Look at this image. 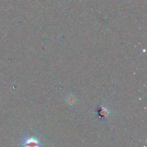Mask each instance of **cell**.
<instances>
[{
    "mask_svg": "<svg viewBox=\"0 0 147 147\" xmlns=\"http://www.w3.org/2000/svg\"><path fill=\"white\" fill-rule=\"evenodd\" d=\"M20 145L22 147H40L43 144L40 142L37 138L34 136L25 135L21 138Z\"/></svg>",
    "mask_w": 147,
    "mask_h": 147,
    "instance_id": "1",
    "label": "cell"
},
{
    "mask_svg": "<svg viewBox=\"0 0 147 147\" xmlns=\"http://www.w3.org/2000/svg\"><path fill=\"white\" fill-rule=\"evenodd\" d=\"M96 113L98 114V116L99 117V118L101 119V120H105L106 119L107 115L109 114V111L105 109V107H103V106H100L99 108H98L97 109Z\"/></svg>",
    "mask_w": 147,
    "mask_h": 147,
    "instance_id": "2",
    "label": "cell"
}]
</instances>
